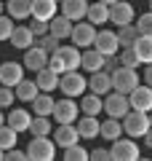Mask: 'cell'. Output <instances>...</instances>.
I'll use <instances>...</instances> for the list:
<instances>
[{
    "mask_svg": "<svg viewBox=\"0 0 152 161\" xmlns=\"http://www.w3.org/2000/svg\"><path fill=\"white\" fill-rule=\"evenodd\" d=\"M48 67H53L59 75L69 73V70H78L80 67V51H78V46H59L56 51L48 57Z\"/></svg>",
    "mask_w": 152,
    "mask_h": 161,
    "instance_id": "1",
    "label": "cell"
},
{
    "mask_svg": "<svg viewBox=\"0 0 152 161\" xmlns=\"http://www.w3.org/2000/svg\"><path fill=\"white\" fill-rule=\"evenodd\" d=\"M27 158L29 161H53L56 158V142L51 137H32L27 145Z\"/></svg>",
    "mask_w": 152,
    "mask_h": 161,
    "instance_id": "2",
    "label": "cell"
},
{
    "mask_svg": "<svg viewBox=\"0 0 152 161\" xmlns=\"http://www.w3.org/2000/svg\"><path fill=\"white\" fill-rule=\"evenodd\" d=\"M147 129H149V115L147 113H141V110H128V113L123 115V134L139 140V137L147 134Z\"/></svg>",
    "mask_w": 152,
    "mask_h": 161,
    "instance_id": "3",
    "label": "cell"
},
{
    "mask_svg": "<svg viewBox=\"0 0 152 161\" xmlns=\"http://www.w3.org/2000/svg\"><path fill=\"white\" fill-rule=\"evenodd\" d=\"M85 89H88V78H83V75L78 73V70H69V73H64L62 78H59V92L64 94V97H83Z\"/></svg>",
    "mask_w": 152,
    "mask_h": 161,
    "instance_id": "4",
    "label": "cell"
},
{
    "mask_svg": "<svg viewBox=\"0 0 152 161\" xmlns=\"http://www.w3.org/2000/svg\"><path fill=\"white\" fill-rule=\"evenodd\" d=\"M112 92H120V94H131L136 86H139V73L134 67H123L120 64L118 70H112Z\"/></svg>",
    "mask_w": 152,
    "mask_h": 161,
    "instance_id": "5",
    "label": "cell"
},
{
    "mask_svg": "<svg viewBox=\"0 0 152 161\" xmlns=\"http://www.w3.org/2000/svg\"><path fill=\"white\" fill-rule=\"evenodd\" d=\"M109 156H112V161H136V158H141L139 145H136L134 137H118L112 142V148H109Z\"/></svg>",
    "mask_w": 152,
    "mask_h": 161,
    "instance_id": "6",
    "label": "cell"
},
{
    "mask_svg": "<svg viewBox=\"0 0 152 161\" xmlns=\"http://www.w3.org/2000/svg\"><path fill=\"white\" fill-rule=\"evenodd\" d=\"M131 110V102H128V94H120V92H109L104 94V113L109 115V118H120L123 121V115Z\"/></svg>",
    "mask_w": 152,
    "mask_h": 161,
    "instance_id": "7",
    "label": "cell"
},
{
    "mask_svg": "<svg viewBox=\"0 0 152 161\" xmlns=\"http://www.w3.org/2000/svg\"><path fill=\"white\" fill-rule=\"evenodd\" d=\"M96 32H99L96 24H91V22H75L69 40H72V46H78V48H91V46H94V40H96Z\"/></svg>",
    "mask_w": 152,
    "mask_h": 161,
    "instance_id": "8",
    "label": "cell"
},
{
    "mask_svg": "<svg viewBox=\"0 0 152 161\" xmlns=\"http://www.w3.org/2000/svg\"><path fill=\"white\" fill-rule=\"evenodd\" d=\"M53 118H56V124H75L78 121V102H75L72 97H64V99H56V105H53Z\"/></svg>",
    "mask_w": 152,
    "mask_h": 161,
    "instance_id": "9",
    "label": "cell"
},
{
    "mask_svg": "<svg viewBox=\"0 0 152 161\" xmlns=\"http://www.w3.org/2000/svg\"><path fill=\"white\" fill-rule=\"evenodd\" d=\"M94 48H96L99 54H104V57L120 54V40H118V32H112V30H101V32H96Z\"/></svg>",
    "mask_w": 152,
    "mask_h": 161,
    "instance_id": "10",
    "label": "cell"
},
{
    "mask_svg": "<svg viewBox=\"0 0 152 161\" xmlns=\"http://www.w3.org/2000/svg\"><path fill=\"white\" fill-rule=\"evenodd\" d=\"M136 16L134 6H131L128 0H118V3H112L109 6V22L115 24V27H123V24H131Z\"/></svg>",
    "mask_w": 152,
    "mask_h": 161,
    "instance_id": "11",
    "label": "cell"
},
{
    "mask_svg": "<svg viewBox=\"0 0 152 161\" xmlns=\"http://www.w3.org/2000/svg\"><path fill=\"white\" fill-rule=\"evenodd\" d=\"M128 102H131V110H141V113H149L152 110V86H136L134 92L128 94Z\"/></svg>",
    "mask_w": 152,
    "mask_h": 161,
    "instance_id": "12",
    "label": "cell"
},
{
    "mask_svg": "<svg viewBox=\"0 0 152 161\" xmlns=\"http://www.w3.org/2000/svg\"><path fill=\"white\" fill-rule=\"evenodd\" d=\"M24 80V64L19 62H0V86H16Z\"/></svg>",
    "mask_w": 152,
    "mask_h": 161,
    "instance_id": "13",
    "label": "cell"
},
{
    "mask_svg": "<svg viewBox=\"0 0 152 161\" xmlns=\"http://www.w3.org/2000/svg\"><path fill=\"white\" fill-rule=\"evenodd\" d=\"M48 57L51 54H45L43 48L38 46V43H35L32 48H27V51H24V70H32V73H38V70H43V67H48Z\"/></svg>",
    "mask_w": 152,
    "mask_h": 161,
    "instance_id": "14",
    "label": "cell"
},
{
    "mask_svg": "<svg viewBox=\"0 0 152 161\" xmlns=\"http://www.w3.org/2000/svg\"><path fill=\"white\" fill-rule=\"evenodd\" d=\"M88 92L99 94V97L109 94V92H112V75H109L107 70H96V73H91V78H88Z\"/></svg>",
    "mask_w": 152,
    "mask_h": 161,
    "instance_id": "15",
    "label": "cell"
},
{
    "mask_svg": "<svg viewBox=\"0 0 152 161\" xmlns=\"http://www.w3.org/2000/svg\"><path fill=\"white\" fill-rule=\"evenodd\" d=\"M80 140V132L75 124H59L56 126V134H53V142H56V148H69V145H75Z\"/></svg>",
    "mask_w": 152,
    "mask_h": 161,
    "instance_id": "16",
    "label": "cell"
},
{
    "mask_svg": "<svg viewBox=\"0 0 152 161\" xmlns=\"http://www.w3.org/2000/svg\"><path fill=\"white\" fill-rule=\"evenodd\" d=\"M6 124L13 129V132H29V124H32V113L29 110H24V108H13L11 113L6 115Z\"/></svg>",
    "mask_w": 152,
    "mask_h": 161,
    "instance_id": "17",
    "label": "cell"
},
{
    "mask_svg": "<svg viewBox=\"0 0 152 161\" xmlns=\"http://www.w3.org/2000/svg\"><path fill=\"white\" fill-rule=\"evenodd\" d=\"M59 78H62V75H59L53 67H43V70H38V73H35V80H38L40 92H48V94L59 89Z\"/></svg>",
    "mask_w": 152,
    "mask_h": 161,
    "instance_id": "18",
    "label": "cell"
},
{
    "mask_svg": "<svg viewBox=\"0 0 152 161\" xmlns=\"http://www.w3.org/2000/svg\"><path fill=\"white\" fill-rule=\"evenodd\" d=\"M62 3V14L67 19H72V22H80V19L88 14V0H59Z\"/></svg>",
    "mask_w": 152,
    "mask_h": 161,
    "instance_id": "19",
    "label": "cell"
},
{
    "mask_svg": "<svg viewBox=\"0 0 152 161\" xmlns=\"http://www.w3.org/2000/svg\"><path fill=\"white\" fill-rule=\"evenodd\" d=\"M72 27H75V22H72V19H67L64 14H59V16H53L48 22V32L56 35L59 40H67L69 35H72Z\"/></svg>",
    "mask_w": 152,
    "mask_h": 161,
    "instance_id": "20",
    "label": "cell"
},
{
    "mask_svg": "<svg viewBox=\"0 0 152 161\" xmlns=\"http://www.w3.org/2000/svg\"><path fill=\"white\" fill-rule=\"evenodd\" d=\"M35 40H38V38H35L32 27H13V32H11V46L13 48H22V51L32 48Z\"/></svg>",
    "mask_w": 152,
    "mask_h": 161,
    "instance_id": "21",
    "label": "cell"
},
{
    "mask_svg": "<svg viewBox=\"0 0 152 161\" xmlns=\"http://www.w3.org/2000/svg\"><path fill=\"white\" fill-rule=\"evenodd\" d=\"M78 132H80V140H94V137H99V126H101V121L96 118V115H85L83 113V118H78Z\"/></svg>",
    "mask_w": 152,
    "mask_h": 161,
    "instance_id": "22",
    "label": "cell"
},
{
    "mask_svg": "<svg viewBox=\"0 0 152 161\" xmlns=\"http://www.w3.org/2000/svg\"><path fill=\"white\" fill-rule=\"evenodd\" d=\"M104 59H107L104 54H99L94 46H91L88 51L80 54V67L88 70V73H96V70H104Z\"/></svg>",
    "mask_w": 152,
    "mask_h": 161,
    "instance_id": "23",
    "label": "cell"
},
{
    "mask_svg": "<svg viewBox=\"0 0 152 161\" xmlns=\"http://www.w3.org/2000/svg\"><path fill=\"white\" fill-rule=\"evenodd\" d=\"M56 3L59 0H32V16L35 19H43V22H51L56 16Z\"/></svg>",
    "mask_w": 152,
    "mask_h": 161,
    "instance_id": "24",
    "label": "cell"
},
{
    "mask_svg": "<svg viewBox=\"0 0 152 161\" xmlns=\"http://www.w3.org/2000/svg\"><path fill=\"white\" fill-rule=\"evenodd\" d=\"M80 113H85V115H99V113H104V97H99V94H83L80 97Z\"/></svg>",
    "mask_w": 152,
    "mask_h": 161,
    "instance_id": "25",
    "label": "cell"
},
{
    "mask_svg": "<svg viewBox=\"0 0 152 161\" xmlns=\"http://www.w3.org/2000/svg\"><path fill=\"white\" fill-rule=\"evenodd\" d=\"M99 137L109 140V142H115L118 137H123V121L107 115V121H101V126H99Z\"/></svg>",
    "mask_w": 152,
    "mask_h": 161,
    "instance_id": "26",
    "label": "cell"
},
{
    "mask_svg": "<svg viewBox=\"0 0 152 161\" xmlns=\"http://www.w3.org/2000/svg\"><path fill=\"white\" fill-rule=\"evenodd\" d=\"M13 92H16V99H22V102H32V99L40 94V86H38V80L24 78V80H19L16 86H13Z\"/></svg>",
    "mask_w": 152,
    "mask_h": 161,
    "instance_id": "27",
    "label": "cell"
},
{
    "mask_svg": "<svg viewBox=\"0 0 152 161\" xmlns=\"http://www.w3.org/2000/svg\"><path fill=\"white\" fill-rule=\"evenodd\" d=\"M88 22L91 24H104V22H109V6L107 3H101V0H96V3H88Z\"/></svg>",
    "mask_w": 152,
    "mask_h": 161,
    "instance_id": "28",
    "label": "cell"
},
{
    "mask_svg": "<svg viewBox=\"0 0 152 161\" xmlns=\"http://www.w3.org/2000/svg\"><path fill=\"white\" fill-rule=\"evenodd\" d=\"M29 105H32V113H35V115H51V113H53V105H56V99L51 97L48 92H40Z\"/></svg>",
    "mask_w": 152,
    "mask_h": 161,
    "instance_id": "29",
    "label": "cell"
},
{
    "mask_svg": "<svg viewBox=\"0 0 152 161\" xmlns=\"http://www.w3.org/2000/svg\"><path fill=\"white\" fill-rule=\"evenodd\" d=\"M6 11L11 19H27L32 16V0H8Z\"/></svg>",
    "mask_w": 152,
    "mask_h": 161,
    "instance_id": "30",
    "label": "cell"
},
{
    "mask_svg": "<svg viewBox=\"0 0 152 161\" xmlns=\"http://www.w3.org/2000/svg\"><path fill=\"white\" fill-rule=\"evenodd\" d=\"M134 48H136V54H139L141 64H149L152 62V35H139L136 43H134Z\"/></svg>",
    "mask_w": 152,
    "mask_h": 161,
    "instance_id": "31",
    "label": "cell"
},
{
    "mask_svg": "<svg viewBox=\"0 0 152 161\" xmlns=\"http://www.w3.org/2000/svg\"><path fill=\"white\" fill-rule=\"evenodd\" d=\"M29 132H32V137H48V134L53 132V126H51V115H35L32 124H29Z\"/></svg>",
    "mask_w": 152,
    "mask_h": 161,
    "instance_id": "32",
    "label": "cell"
},
{
    "mask_svg": "<svg viewBox=\"0 0 152 161\" xmlns=\"http://www.w3.org/2000/svg\"><path fill=\"white\" fill-rule=\"evenodd\" d=\"M139 35H141V32H139V27H136L134 22H131V24H123V27L118 30V40H120V48H128V46H134Z\"/></svg>",
    "mask_w": 152,
    "mask_h": 161,
    "instance_id": "33",
    "label": "cell"
},
{
    "mask_svg": "<svg viewBox=\"0 0 152 161\" xmlns=\"http://www.w3.org/2000/svg\"><path fill=\"white\" fill-rule=\"evenodd\" d=\"M16 137H19V132H13L8 124H3V126H0V148H3V150L16 148Z\"/></svg>",
    "mask_w": 152,
    "mask_h": 161,
    "instance_id": "34",
    "label": "cell"
},
{
    "mask_svg": "<svg viewBox=\"0 0 152 161\" xmlns=\"http://www.w3.org/2000/svg\"><path fill=\"white\" fill-rule=\"evenodd\" d=\"M118 57H120V64H123V67H134V70H136V67L141 64V59H139V54H136V48H134V46L120 48Z\"/></svg>",
    "mask_w": 152,
    "mask_h": 161,
    "instance_id": "35",
    "label": "cell"
},
{
    "mask_svg": "<svg viewBox=\"0 0 152 161\" xmlns=\"http://www.w3.org/2000/svg\"><path fill=\"white\" fill-rule=\"evenodd\" d=\"M64 158H67V161H88L91 153L80 142H75V145H69V148H64Z\"/></svg>",
    "mask_w": 152,
    "mask_h": 161,
    "instance_id": "36",
    "label": "cell"
},
{
    "mask_svg": "<svg viewBox=\"0 0 152 161\" xmlns=\"http://www.w3.org/2000/svg\"><path fill=\"white\" fill-rule=\"evenodd\" d=\"M35 43H38V46L43 48L45 54H53V51L59 48V38H56V35H51V32H48V35H43V38H38Z\"/></svg>",
    "mask_w": 152,
    "mask_h": 161,
    "instance_id": "37",
    "label": "cell"
},
{
    "mask_svg": "<svg viewBox=\"0 0 152 161\" xmlns=\"http://www.w3.org/2000/svg\"><path fill=\"white\" fill-rule=\"evenodd\" d=\"M11 32H13V19L0 14V43L3 40H11Z\"/></svg>",
    "mask_w": 152,
    "mask_h": 161,
    "instance_id": "38",
    "label": "cell"
},
{
    "mask_svg": "<svg viewBox=\"0 0 152 161\" xmlns=\"http://www.w3.org/2000/svg\"><path fill=\"white\" fill-rule=\"evenodd\" d=\"M13 99H16V92H13L11 86H0V110H6L13 105Z\"/></svg>",
    "mask_w": 152,
    "mask_h": 161,
    "instance_id": "39",
    "label": "cell"
},
{
    "mask_svg": "<svg viewBox=\"0 0 152 161\" xmlns=\"http://www.w3.org/2000/svg\"><path fill=\"white\" fill-rule=\"evenodd\" d=\"M136 27H139V32H141V35H152V11L141 14V16L136 19Z\"/></svg>",
    "mask_w": 152,
    "mask_h": 161,
    "instance_id": "40",
    "label": "cell"
},
{
    "mask_svg": "<svg viewBox=\"0 0 152 161\" xmlns=\"http://www.w3.org/2000/svg\"><path fill=\"white\" fill-rule=\"evenodd\" d=\"M29 27H32L35 38H43V35H48V22H43V19H35Z\"/></svg>",
    "mask_w": 152,
    "mask_h": 161,
    "instance_id": "41",
    "label": "cell"
},
{
    "mask_svg": "<svg viewBox=\"0 0 152 161\" xmlns=\"http://www.w3.org/2000/svg\"><path fill=\"white\" fill-rule=\"evenodd\" d=\"M6 161H29V158H27V150L11 148V150H6Z\"/></svg>",
    "mask_w": 152,
    "mask_h": 161,
    "instance_id": "42",
    "label": "cell"
},
{
    "mask_svg": "<svg viewBox=\"0 0 152 161\" xmlns=\"http://www.w3.org/2000/svg\"><path fill=\"white\" fill-rule=\"evenodd\" d=\"M91 158H94V161H112V156H109V150L96 148V150H91Z\"/></svg>",
    "mask_w": 152,
    "mask_h": 161,
    "instance_id": "43",
    "label": "cell"
},
{
    "mask_svg": "<svg viewBox=\"0 0 152 161\" xmlns=\"http://www.w3.org/2000/svg\"><path fill=\"white\" fill-rule=\"evenodd\" d=\"M118 67H120V57L118 54H112V57L104 59V70H107V73H112V70H118Z\"/></svg>",
    "mask_w": 152,
    "mask_h": 161,
    "instance_id": "44",
    "label": "cell"
},
{
    "mask_svg": "<svg viewBox=\"0 0 152 161\" xmlns=\"http://www.w3.org/2000/svg\"><path fill=\"white\" fill-rule=\"evenodd\" d=\"M144 83H147V86H152V62L147 64V70H144Z\"/></svg>",
    "mask_w": 152,
    "mask_h": 161,
    "instance_id": "45",
    "label": "cell"
},
{
    "mask_svg": "<svg viewBox=\"0 0 152 161\" xmlns=\"http://www.w3.org/2000/svg\"><path fill=\"white\" fill-rule=\"evenodd\" d=\"M141 140H144V145H147V148L152 150V126L147 129V134H144V137H141Z\"/></svg>",
    "mask_w": 152,
    "mask_h": 161,
    "instance_id": "46",
    "label": "cell"
},
{
    "mask_svg": "<svg viewBox=\"0 0 152 161\" xmlns=\"http://www.w3.org/2000/svg\"><path fill=\"white\" fill-rule=\"evenodd\" d=\"M3 124H6V113H0V126H3Z\"/></svg>",
    "mask_w": 152,
    "mask_h": 161,
    "instance_id": "47",
    "label": "cell"
},
{
    "mask_svg": "<svg viewBox=\"0 0 152 161\" xmlns=\"http://www.w3.org/2000/svg\"><path fill=\"white\" fill-rule=\"evenodd\" d=\"M0 161H6V150L3 148H0Z\"/></svg>",
    "mask_w": 152,
    "mask_h": 161,
    "instance_id": "48",
    "label": "cell"
},
{
    "mask_svg": "<svg viewBox=\"0 0 152 161\" xmlns=\"http://www.w3.org/2000/svg\"><path fill=\"white\" fill-rule=\"evenodd\" d=\"M3 11H6V3H3V0H0V14H3Z\"/></svg>",
    "mask_w": 152,
    "mask_h": 161,
    "instance_id": "49",
    "label": "cell"
},
{
    "mask_svg": "<svg viewBox=\"0 0 152 161\" xmlns=\"http://www.w3.org/2000/svg\"><path fill=\"white\" fill-rule=\"evenodd\" d=\"M101 3H107V6H112V3H118V0H101Z\"/></svg>",
    "mask_w": 152,
    "mask_h": 161,
    "instance_id": "50",
    "label": "cell"
},
{
    "mask_svg": "<svg viewBox=\"0 0 152 161\" xmlns=\"http://www.w3.org/2000/svg\"><path fill=\"white\" fill-rule=\"evenodd\" d=\"M147 115H149V126H152V110H149V113H147Z\"/></svg>",
    "mask_w": 152,
    "mask_h": 161,
    "instance_id": "51",
    "label": "cell"
},
{
    "mask_svg": "<svg viewBox=\"0 0 152 161\" xmlns=\"http://www.w3.org/2000/svg\"><path fill=\"white\" fill-rule=\"evenodd\" d=\"M149 11H152V0H149Z\"/></svg>",
    "mask_w": 152,
    "mask_h": 161,
    "instance_id": "52",
    "label": "cell"
}]
</instances>
